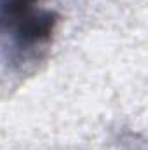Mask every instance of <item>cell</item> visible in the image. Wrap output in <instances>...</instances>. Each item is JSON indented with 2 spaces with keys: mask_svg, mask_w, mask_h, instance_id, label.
I'll return each instance as SVG.
<instances>
[{
  "mask_svg": "<svg viewBox=\"0 0 148 150\" xmlns=\"http://www.w3.org/2000/svg\"><path fill=\"white\" fill-rule=\"evenodd\" d=\"M0 23L21 47H37L51 38L56 19L37 0H0Z\"/></svg>",
  "mask_w": 148,
  "mask_h": 150,
  "instance_id": "obj_1",
  "label": "cell"
}]
</instances>
